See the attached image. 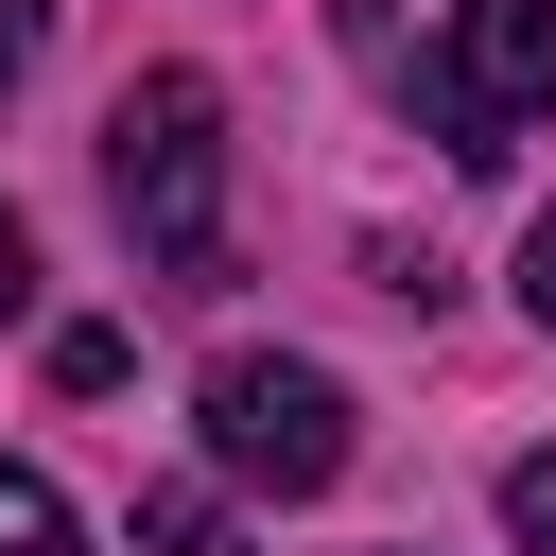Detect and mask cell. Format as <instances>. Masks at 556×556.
<instances>
[{"label": "cell", "instance_id": "1", "mask_svg": "<svg viewBox=\"0 0 556 556\" xmlns=\"http://www.w3.org/2000/svg\"><path fill=\"white\" fill-rule=\"evenodd\" d=\"M104 208L156 278H226V87L208 70H139L104 104Z\"/></svg>", "mask_w": 556, "mask_h": 556}, {"label": "cell", "instance_id": "2", "mask_svg": "<svg viewBox=\"0 0 556 556\" xmlns=\"http://www.w3.org/2000/svg\"><path fill=\"white\" fill-rule=\"evenodd\" d=\"M208 469H243V486H278V504H313V486H348V382L330 365H295V348H226L208 365Z\"/></svg>", "mask_w": 556, "mask_h": 556}, {"label": "cell", "instance_id": "3", "mask_svg": "<svg viewBox=\"0 0 556 556\" xmlns=\"http://www.w3.org/2000/svg\"><path fill=\"white\" fill-rule=\"evenodd\" d=\"M539 122H556V0H452V35H434V139L486 174Z\"/></svg>", "mask_w": 556, "mask_h": 556}, {"label": "cell", "instance_id": "4", "mask_svg": "<svg viewBox=\"0 0 556 556\" xmlns=\"http://www.w3.org/2000/svg\"><path fill=\"white\" fill-rule=\"evenodd\" d=\"M0 556H70V486L0 452Z\"/></svg>", "mask_w": 556, "mask_h": 556}, {"label": "cell", "instance_id": "5", "mask_svg": "<svg viewBox=\"0 0 556 556\" xmlns=\"http://www.w3.org/2000/svg\"><path fill=\"white\" fill-rule=\"evenodd\" d=\"M139 539H156V556H226V504H208V486H156Z\"/></svg>", "mask_w": 556, "mask_h": 556}, {"label": "cell", "instance_id": "6", "mask_svg": "<svg viewBox=\"0 0 556 556\" xmlns=\"http://www.w3.org/2000/svg\"><path fill=\"white\" fill-rule=\"evenodd\" d=\"M504 539H521V556H556V452H521V469H504Z\"/></svg>", "mask_w": 556, "mask_h": 556}, {"label": "cell", "instance_id": "7", "mask_svg": "<svg viewBox=\"0 0 556 556\" xmlns=\"http://www.w3.org/2000/svg\"><path fill=\"white\" fill-rule=\"evenodd\" d=\"M35 52H52V0H0V104L35 87Z\"/></svg>", "mask_w": 556, "mask_h": 556}, {"label": "cell", "instance_id": "8", "mask_svg": "<svg viewBox=\"0 0 556 556\" xmlns=\"http://www.w3.org/2000/svg\"><path fill=\"white\" fill-rule=\"evenodd\" d=\"M17 313H35V226L0 208V330H17Z\"/></svg>", "mask_w": 556, "mask_h": 556}, {"label": "cell", "instance_id": "9", "mask_svg": "<svg viewBox=\"0 0 556 556\" xmlns=\"http://www.w3.org/2000/svg\"><path fill=\"white\" fill-rule=\"evenodd\" d=\"M521 313H539V330H556V208H539V226H521Z\"/></svg>", "mask_w": 556, "mask_h": 556}, {"label": "cell", "instance_id": "10", "mask_svg": "<svg viewBox=\"0 0 556 556\" xmlns=\"http://www.w3.org/2000/svg\"><path fill=\"white\" fill-rule=\"evenodd\" d=\"M348 52H400V0H348Z\"/></svg>", "mask_w": 556, "mask_h": 556}]
</instances>
